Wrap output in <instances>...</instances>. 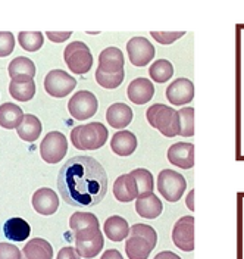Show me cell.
Listing matches in <instances>:
<instances>
[{"label": "cell", "mask_w": 244, "mask_h": 259, "mask_svg": "<svg viewBox=\"0 0 244 259\" xmlns=\"http://www.w3.org/2000/svg\"><path fill=\"white\" fill-rule=\"evenodd\" d=\"M58 189L64 202L77 208L99 205L108 192V174L91 156H74L58 176Z\"/></svg>", "instance_id": "1"}, {"label": "cell", "mask_w": 244, "mask_h": 259, "mask_svg": "<svg viewBox=\"0 0 244 259\" xmlns=\"http://www.w3.org/2000/svg\"><path fill=\"white\" fill-rule=\"evenodd\" d=\"M158 233L147 224H135L130 228L125 242V253L130 259H147L156 247Z\"/></svg>", "instance_id": "2"}, {"label": "cell", "mask_w": 244, "mask_h": 259, "mask_svg": "<svg viewBox=\"0 0 244 259\" xmlns=\"http://www.w3.org/2000/svg\"><path fill=\"white\" fill-rule=\"evenodd\" d=\"M109 133L102 122L77 125L71 131V142L78 150H97L108 142Z\"/></svg>", "instance_id": "3"}, {"label": "cell", "mask_w": 244, "mask_h": 259, "mask_svg": "<svg viewBox=\"0 0 244 259\" xmlns=\"http://www.w3.org/2000/svg\"><path fill=\"white\" fill-rule=\"evenodd\" d=\"M146 118L147 122L153 128L159 130L165 137L179 136V115L174 108L163 103H155L147 109Z\"/></svg>", "instance_id": "4"}, {"label": "cell", "mask_w": 244, "mask_h": 259, "mask_svg": "<svg viewBox=\"0 0 244 259\" xmlns=\"http://www.w3.org/2000/svg\"><path fill=\"white\" fill-rule=\"evenodd\" d=\"M64 59L66 66L80 75L87 74L93 66V55L88 46L82 41H72L68 45L64 52Z\"/></svg>", "instance_id": "5"}, {"label": "cell", "mask_w": 244, "mask_h": 259, "mask_svg": "<svg viewBox=\"0 0 244 259\" xmlns=\"http://www.w3.org/2000/svg\"><path fill=\"white\" fill-rule=\"evenodd\" d=\"M187 190V181L184 176L174 169H162L158 176V192L169 203H175Z\"/></svg>", "instance_id": "6"}, {"label": "cell", "mask_w": 244, "mask_h": 259, "mask_svg": "<svg viewBox=\"0 0 244 259\" xmlns=\"http://www.w3.org/2000/svg\"><path fill=\"white\" fill-rule=\"evenodd\" d=\"M75 246H77L75 250L81 258H96L105 246V239L100 228H91V230L75 233Z\"/></svg>", "instance_id": "7"}, {"label": "cell", "mask_w": 244, "mask_h": 259, "mask_svg": "<svg viewBox=\"0 0 244 259\" xmlns=\"http://www.w3.org/2000/svg\"><path fill=\"white\" fill-rule=\"evenodd\" d=\"M68 152L66 137L59 131H50L40 145L41 159L47 163H58L64 159Z\"/></svg>", "instance_id": "8"}, {"label": "cell", "mask_w": 244, "mask_h": 259, "mask_svg": "<svg viewBox=\"0 0 244 259\" xmlns=\"http://www.w3.org/2000/svg\"><path fill=\"white\" fill-rule=\"evenodd\" d=\"M68 109H69L71 116L78 119V121L90 119L91 116H94V113L97 112V97L94 96L91 92L81 90L71 97V100L68 103Z\"/></svg>", "instance_id": "9"}, {"label": "cell", "mask_w": 244, "mask_h": 259, "mask_svg": "<svg viewBox=\"0 0 244 259\" xmlns=\"http://www.w3.org/2000/svg\"><path fill=\"white\" fill-rule=\"evenodd\" d=\"M77 85V80L62 69H52L44 78V89L52 97L68 96Z\"/></svg>", "instance_id": "10"}, {"label": "cell", "mask_w": 244, "mask_h": 259, "mask_svg": "<svg viewBox=\"0 0 244 259\" xmlns=\"http://www.w3.org/2000/svg\"><path fill=\"white\" fill-rule=\"evenodd\" d=\"M172 242L184 250L193 252L194 249V218L191 215L181 217L172 228Z\"/></svg>", "instance_id": "11"}, {"label": "cell", "mask_w": 244, "mask_h": 259, "mask_svg": "<svg viewBox=\"0 0 244 259\" xmlns=\"http://www.w3.org/2000/svg\"><path fill=\"white\" fill-rule=\"evenodd\" d=\"M127 50L134 66H146L155 58V48L146 37H132L127 43Z\"/></svg>", "instance_id": "12"}, {"label": "cell", "mask_w": 244, "mask_h": 259, "mask_svg": "<svg viewBox=\"0 0 244 259\" xmlns=\"http://www.w3.org/2000/svg\"><path fill=\"white\" fill-rule=\"evenodd\" d=\"M194 97V84L188 78H178L166 89V99L174 106L188 105Z\"/></svg>", "instance_id": "13"}, {"label": "cell", "mask_w": 244, "mask_h": 259, "mask_svg": "<svg viewBox=\"0 0 244 259\" xmlns=\"http://www.w3.org/2000/svg\"><path fill=\"white\" fill-rule=\"evenodd\" d=\"M168 161L174 166L190 169L194 166V146L191 143H174L168 149Z\"/></svg>", "instance_id": "14"}, {"label": "cell", "mask_w": 244, "mask_h": 259, "mask_svg": "<svg viewBox=\"0 0 244 259\" xmlns=\"http://www.w3.org/2000/svg\"><path fill=\"white\" fill-rule=\"evenodd\" d=\"M33 208L40 215H53L59 208V197L49 187H41L33 194Z\"/></svg>", "instance_id": "15"}, {"label": "cell", "mask_w": 244, "mask_h": 259, "mask_svg": "<svg viewBox=\"0 0 244 259\" xmlns=\"http://www.w3.org/2000/svg\"><path fill=\"white\" fill-rule=\"evenodd\" d=\"M127 93H128V99L132 103L146 105L147 102L152 100V97L155 95V85L150 80L138 77V78L131 81Z\"/></svg>", "instance_id": "16"}, {"label": "cell", "mask_w": 244, "mask_h": 259, "mask_svg": "<svg viewBox=\"0 0 244 259\" xmlns=\"http://www.w3.org/2000/svg\"><path fill=\"white\" fill-rule=\"evenodd\" d=\"M135 210L141 218L155 220L158 218L163 210V205L161 199L153 193L140 194L135 200Z\"/></svg>", "instance_id": "17"}, {"label": "cell", "mask_w": 244, "mask_h": 259, "mask_svg": "<svg viewBox=\"0 0 244 259\" xmlns=\"http://www.w3.org/2000/svg\"><path fill=\"white\" fill-rule=\"evenodd\" d=\"M124 55L122 50L118 48H108L105 49L100 55H99V71L102 72H121L124 71Z\"/></svg>", "instance_id": "18"}, {"label": "cell", "mask_w": 244, "mask_h": 259, "mask_svg": "<svg viewBox=\"0 0 244 259\" xmlns=\"http://www.w3.org/2000/svg\"><path fill=\"white\" fill-rule=\"evenodd\" d=\"M114 196L121 203H128L138 197V187L131 174H122L115 180Z\"/></svg>", "instance_id": "19"}, {"label": "cell", "mask_w": 244, "mask_h": 259, "mask_svg": "<svg viewBox=\"0 0 244 259\" xmlns=\"http://www.w3.org/2000/svg\"><path fill=\"white\" fill-rule=\"evenodd\" d=\"M132 118V109L125 103H114L106 111V121L109 122L111 127L116 130H122L130 125Z\"/></svg>", "instance_id": "20"}, {"label": "cell", "mask_w": 244, "mask_h": 259, "mask_svg": "<svg viewBox=\"0 0 244 259\" xmlns=\"http://www.w3.org/2000/svg\"><path fill=\"white\" fill-rule=\"evenodd\" d=\"M9 93L19 102H28L35 95V82L28 75L15 77L9 84Z\"/></svg>", "instance_id": "21"}, {"label": "cell", "mask_w": 244, "mask_h": 259, "mask_svg": "<svg viewBox=\"0 0 244 259\" xmlns=\"http://www.w3.org/2000/svg\"><path fill=\"white\" fill-rule=\"evenodd\" d=\"M53 247L44 239H31L21 250V259H52Z\"/></svg>", "instance_id": "22"}, {"label": "cell", "mask_w": 244, "mask_h": 259, "mask_svg": "<svg viewBox=\"0 0 244 259\" xmlns=\"http://www.w3.org/2000/svg\"><path fill=\"white\" fill-rule=\"evenodd\" d=\"M111 149L119 156H130L137 149V137L131 131H116L111 140Z\"/></svg>", "instance_id": "23"}, {"label": "cell", "mask_w": 244, "mask_h": 259, "mask_svg": "<svg viewBox=\"0 0 244 259\" xmlns=\"http://www.w3.org/2000/svg\"><path fill=\"white\" fill-rule=\"evenodd\" d=\"M105 234L112 242H122L130 236V226L127 220L119 215H112L105 223Z\"/></svg>", "instance_id": "24"}, {"label": "cell", "mask_w": 244, "mask_h": 259, "mask_svg": "<svg viewBox=\"0 0 244 259\" xmlns=\"http://www.w3.org/2000/svg\"><path fill=\"white\" fill-rule=\"evenodd\" d=\"M3 233L5 237H8L12 242H24L25 239L30 237L31 227L30 224L22 220V218H11L5 223L3 226Z\"/></svg>", "instance_id": "25"}, {"label": "cell", "mask_w": 244, "mask_h": 259, "mask_svg": "<svg viewBox=\"0 0 244 259\" xmlns=\"http://www.w3.org/2000/svg\"><path fill=\"white\" fill-rule=\"evenodd\" d=\"M41 130H43V125H41L40 119L35 115L27 113V115H24L22 122L18 125L17 133L24 142L33 143V142H35L40 137Z\"/></svg>", "instance_id": "26"}, {"label": "cell", "mask_w": 244, "mask_h": 259, "mask_svg": "<svg viewBox=\"0 0 244 259\" xmlns=\"http://www.w3.org/2000/svg\"><path fill=\"white\" fill-rule=\"evenodd\" d=\"M22 119H24V112L15 103H3L0 106V125L3 128H18Z\"/></svg>", "instance_id": "27"}, {"label": "cell", "mask_w": 244, "mask_h": 259, "mask_svg": "<svg viewBox=\"0 0 244 259\" xmlns=\"http://www.w3.org/2000/svg\"><path fill=\"white\" fill-rule=\"evenodd\" d=\"M69 227L74 233H80L91 228H99V220L94 213L88 212H77L69 218Z\"/></svg>", "instance_id": "28"}, {"label": "cell", "mask_w": 244, "mask_h": 259, "mask_svg": "<svg viewBox=\"0 0 244 259\" xmlns=\"http://www.w3.org/2000/svg\"><path fill=\"white\" fill-rule=\"evenodd\" d=\"M8 72H9L11 78H15L19 75H28V77L34 78L35 65L31 59H28L25 56H18L14 61H11V64L8 66Z\"/></svg>", "instance_id": "29"}, {"label": "cell", "mask_w": 244, "mask_h": 259, "mask_svg": "<svg viewBox=\"0 0 244 259\" xmlns=\"http://www.w3.org/2000/svg\"><path fill=\"white\" fill-rule=\"evenodd\" d=\"M149 74L152 77V80L158 84H162V82H166L172 78L174 75V66L169 61L166 59H159V61H155L150 69H149Z\"/></svg>", "instance_id": "30"}, {"label": "cell", "mask_w": 244, "mask_h": 259, "mask_svg": "<svg viewBox=\"0 0 244 259\" xmlns=\"http://www.w3.org/2000/svg\"><path fill=\"white\" fill-rule=\"evenodd\" d=\"M18 43L27 52H37L43 46L44 37L41 31H21L18 34Z\"/></svg>", "instance_id": "31"}, {"label": "cell", "mask_w": 244, "mask_h": 259, "mask_svg": "<svg viewBox=\"0 0 244 259\" xmlns=\"http://www.w3.org/2000/svg\"><path fill=\"white\" fill-rule=\"evenodd\" d=\"M131 177L135 180L137 183V187H138V196L140 194H146L152 193L153 189H155V180H153V176L149 169H144V168H137L134 171L130 172Z\"/></svg>", "instance_id": "32"}, {"label": "cell", "mask_w": 244, "mask_h": 259, "mask_svg": "<svg viewBox=\"0 0 244 259\" xmlns=\"http://www.w3.org/2000/svg\"><path fill=\"white\" fill-rule=\"evenodd\" d=\"M179 115V134L182 137H191L194 134V109L187 106L181 108Z\"/></svg>", "instance_id": "33"}, {"label": "cell", "mask_w": 244, "mask_h": 259, "mask_svg": "<svg viewBox=\"0 0 244 259\" xmlns=\"http://www.w3.org/2000/svg\"><path fill=\"white\" fill-rule=\"evenodd\" d=\"M124 78H125L124 71L109 74V72H102V71L96 69V81L99 82V85H102L103 89H109V90L118 89L122 84Z\"/></svg>", "instance_id": "34"}, {"label": "cell", "mask_w": 244, "mask_h": 259, "mask_svg": "<svg viewBox=\"0 0 244 259\" xmlns=\"http://www.w3.org/2000/svg\"><path fill=\"white\" fill-rule=\"evenodd\" d=\"M15 49V37L9 31H0V58L9 56Z\"/></svg>", "instance_id": "35"}, {"label": "cell", "mask_w": 244, "mask_h": 259, "mask_svg": "<svg viewBox=\"0 0 244 259\" xmlns=\"http://www.w3.org/2000/svg\"><path fill=\"white\" fill-rule=\"evenodd\" d=\"M150 35L161 45H172L185 35V31H152Z\"/></svg>", "instance_id": "36"}, {"label": "cell", "mask_w": 244, "mask_h": 259, "mask_svg": "<svg viewBox=\"0 0 244 259\" xmlns=\"http://www.w3.org/2000/svg\"><path fill=\"white\" fill-rule=\"evenodd\" d=\"M0 259H21V250L15 244L0 243Z\"/></svg>", "instance_id": "37"}, {"label": "cell", "mask_w": 244, "mask_h": 259, "mask_svg": "<svg viewBox=\"0 0 244 259\" xmlns=\"http://www.w3.org/2000/svg\"><path fill=\"white\" fill-rule=\"evenodd\" d=\"M46 35L49 37L52 41H55V43H64L65 40H68L71 35H72V32L71 31H47L46 32Z\"/></svg>", "instance_id": "38"}, {"label": "cell", "mask_w": 244, "mask_h": 259, "mask_svg": "<svg viewBox=\"0 0 244 259\" xmlns=\"http://www.w3.org/2000/svg\"><path fill=\"white\" fill-rule=\"evenodd\" d=\"M56 259H81V256L78 255V252L74 247L68 246V247L61 249V252L58 253V258Z\"/></svg>", "instance_id": "39"}, {"label": "cell", "mask_w": 244, "mask_h": 259, "mask_svg": "<svg viewBox=\"0 0 244 259\" xmlns=\"http://www.w3.org/2000/svg\"><path fill=\"white\" fill-rule=\"evenodd\" d=\"M100 259H124V258H122V255H121V252H119V250H116V249H109V250H106V252L102 255V258Z\"/></svg>", "instance_id": "40"}, {"label": "cell", "mask_w": 244, "mask_h": 259, "mask_svg": "<svg viewBox=\"0 0 244 259\" xmlns=\"http://www.w3.org/2000/svg\"><path fill=\"white\" fill-rule=\"evenodd\" d=\"M153 259H181L177 255V253H174V252H171V250H163V252H159L156 256Z\"/></svg>", "instance_id": "41"}, {"label": "cell", "mask_w": 244, "mask_h": 259, "mask_svg": "<svg viewBox=\"0 0 244 259\" xmlns=\"http://www.w3.org/2000/svg\"><path fill=\"white\" fill-rule=\"evenodd\" d=\"M187 208L190 210H194V190H191L188 196H187Z\"/></svg>", "instance_id": "42"}]
</instances>
